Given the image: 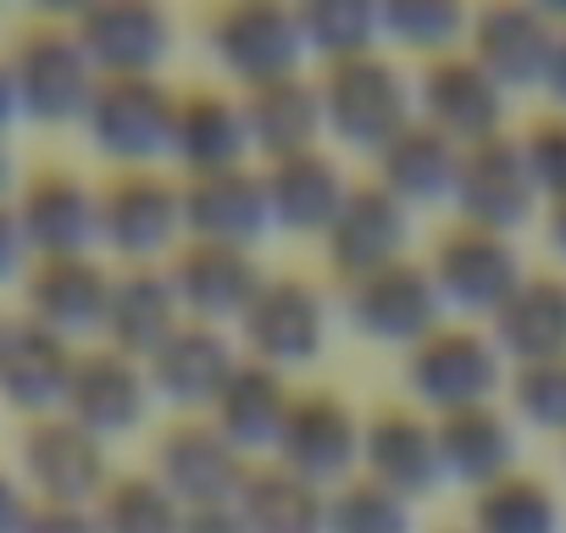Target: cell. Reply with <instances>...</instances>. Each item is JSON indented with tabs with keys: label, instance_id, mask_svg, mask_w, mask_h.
<instances>
[{
	"label": "cell",
	"instance_id": "6da1fadb",
	"mask_svg": "<svg viewBox=\"0 0 566 533\" xmlns=\"http://www.w3.org/2000/svg\"><path fill=\"white\" fill-rule=\"evenodd\" d=\"M23 123H84L90 95L101 84L90 51L78 45V29L62 18H34L7 45Z\"/></svg>",
	"mask_w": 566,
	"mask_h": 533
},
{
	"label": "cell",
	"instance_id": "7a4b0ae2",
	"mask_svg": "<svg viewBox=\"0 0 566 533\" xmlns=\"http://www.w3.org/2000/svg\"><path fill=\"white\" fill-rule=\"evenodd\" d=\"M317 95H323V123L334 128V139L373 150V156L406 123H417V90L406 84V73L384 51L328 62L317 79Z\"/></svg>",
	"mask_w": 566,
	"mask_h": 533
},
{
	"label": "cell",
	"instance_id": "3957f363",
	"mask_svg": "<svg viewBox=\"0 0 566 533\" xmlns=\"http://www.w3.org/2000/svg\"><path fill=\"white\" fill-rule=\"evenodd\" d=\"M406 384L422 406H433V417H444V411L494 400V389L505 384V356L494 334L467 328V323H439L428 339L411 345Z\"/></svg>",
	"mask_w": 566,
	"mask_h": 533
},
{
	"label": "cell",
	"instance_id": "277c9868",
	"mask_svg": "<svg viewBox=\"0 0 566 533\" xmlns=\"http://www.w3.org/2000/svg\"><path fill=\"white\" fill-rule=\"evenodd\" d=\"M172 112L178 95L161 79H101L84 112V134L106 161H117V173H128L172 156Z\"/></svg>",
	"mask_w": 566,
	"mask_h": 533
},
{
	"label": "cell",
	"instance_id": "5b68a950",
	"mask_svg": "<svg viewBox=\"0 0 566 533\" xmlns=\"http://www.w3.org/2000/svg\"><path fill=\"white\" fill-rule=\"evenodd\" d=\"M206 40L217 51V62L250 90V84H272L290 79L306 62V34H301V12L277 7V0H233L206 23Z\"/></svg>",
	"mask_w": 566,
	"mask_h": 533
},
{
	"label": "cell",
	"instance_id": "8992f818",
	"mask_svg": "<svg viewBox=\"0 0 566 533\" xmlns=\"http://www.w3.org/2000/svg\"><path fill=\"white\" fill-rule=\"evenodd\" d=\"M239 339H244L250 362H266L277 373L317 362L328 345V306H323L317 284H306L295 273L261 279L255 301L239 317Z\"/></svg>",
	"mask_w": 566,
	"mask_h": 533
},
{
	"label": "cell",
	"instance_id": "52a82bcc",
	"mask_svg": "<svg viewBox=\"0 0 566 533\" xmlns=\"http://www.w3.org/2000/svg\"><path fill=\"white\" fill-rule=\"evenodd\" d=\"M23 489L34 500L51 505H95L101 489L112 483V461H106V439H95L90 428H78L67 411L40 417L23 428Z\"/></svg>",
	"mask_w": 566,
	"mask_h": 533
},
{
	"label": "cell",
	"instance_id": "ba28073f",
	"mask_svg": "<svg viewBox=\"0 0 566 533\" xmlns=\"http://www.w3.org/2000/svg\"><path fill=\"white\" fill-rule=\"evenodd\" d=\"M184 233V200L178 184H167L156 167H128L101 184V244L117 250L128 266H150L161 250H172Z\"/></svg>",
	"mask_w": 566,
	"mask_h": 533
},
{
	"label": "cell",
	"instance_id": "9c48e42d",
	"mask_svg": "<svg viewBox=\"0 0 566 533\" xmlns=\"http://www.w3.org/2000/svg\"><path fill=\"white\" fill-rule=\"evenodd\" d=\"M345 312L367 339L417 345L444 323V295H439V284L422 261L400 255V261L378 266V273H361V279L345 284Z\"/></svg>",
	"mask_w": 566,
	"mask_h": 533
},
{
	"label": "cell",
	"instance_id": "30bf717a",
	"mask_svg": "<svg viewBox=\"0 0 566 533\" xmlns=\"http://www.w3.org/2000/svg\"><path fill=\"white\" fill-rule=\"evenodd\" d=\"M428 273L444 295V306H461V312H500L516 284L527 279L522 273V250L511 244V233H494V228H478V222H455L433 261H428Z\"/></svg>",
	"mask_w": 566,
	"mask_h": 533
},
{
	"label": "cell",
	"instance_id": "8fae6325",
	"mask_svg": "<svg viewBox=\"0 0 566 533\" xmlns=\"http://www.w3.org/2000/svg\"><path fill=\"white\" fill-rule=\"evenodd\" d=\"M272 461L277 467H290V472H301L306 483H345V478H356V467H361V417L339 400V395H328V389H306V395H295V406H290V417H283V433H277V445H272Z\"/></svg>",
	"mask_w": 566,
	"mask_h": 533
},
{
	"label": "cell",
	"instance_id": "7c38bea8",
	"mask_svg": "<svg viewBox=\"0 0 566 533\" xmlns=\"http://www.w3.org/2000/svg\"><path fill=\"white\" fill-rule=\"evenodd\" d=\"M112 279L117 273L101 255H40L23 273V317L73 345L90 334H106Z\"/></svg>",
	"mask_w": 566,
	"mask_h": 533
},
{
	"label": "cell",
	"instance_id": "4fadbf2b",
	"mask_svg": "<svg viewBox=\"0 0 566 533\" xmlns=\"http://www.w3.org/2000/svg\"><path fill=\"white\" fill-rule=\"evenodd\" d=\"M417 117L467 150L505 134V90L472 62V51H444L417 73Z\"/></svg>",
	"mask_w": 566,
	"mask_h": 533
},
{
	"label": "cell",
	"instance_id": "5bb4252c",
	"mask_svg": "<svg viewBox=\"0 0 566 533\" xmlns=\"http://www.w3.org/2000/svg\"><path fill=\"white\" fill-rule=\"evenodd\" d=\"M12 211L23 222V239L40 255H95L101 244V189H90L67 167H40L18 184Z\"/></svg>",
	"mask_w": 566,
	"mask_h": 533
},
{
	"label": "cell",
	"instance_id": "9a60e30c",
	"mask_svg": "<svg viewBox=\"0 0 566 533\" xmlns=\"http://www.w3.org/2000/svg\"><path fill=\"white\" fill-rule=\"evenodd\" d=\"M73 29L101 79H156L172 56V18L150 0H101L73 18Z\"/></svg>",
	"mask_w": 566,
	"mask_h": 533
},
{
	"label": "cell",
	"instance_id": "2e32d148",
	"mask_svg": "<svg viewBox=\"0 0 566 533\" xmlns=\"http://www.w3.org/2000/svg\"><path fill=\"white\" fill-rule=\"evenodd\" d=\"M172 500L184 511H200V505H228L239 500L244 478H250V456L233 450L217 422H172L161 439H156V467H150Z\"/></svg>",
	"mask_w": 566,
	"mask_h": 533
},
{
	"label": "cell",
	"instance_id": "e0dca14e",
	"mask_svg": "<svg viewBox=\"0 0 566 533\" xmlns=\"http://www.w3.org/2000/svg\"><path fill=\"white\" fill-rule=\"evenodd\" d=\"M184 200V233L206 244H233L250 250L272 233V206H266V178L255 167H222V173H189L178 184Z\"/></svg>",
	"mask_w": 566,
	"mask_h": 533
},
{
	"label": "cell",
	"instance_id": "ac0fdd59",
	"mask_svg": "<svg viewBox=\"0 0 566 533\" xmlns=\"http://www.w3.org/2000/svg\"><path fill=\"white\" fill-rule=\"evenodd\" d=\"M533 206H538V189L527 178L522 139L494 134V139H478V145L461 150V178H455V211H461V222L511 233V228H522L533 217Z\"/></svg>",
	"mask_w": 566,
	"mask_h": 533
},
{
	"label": "cell",
	"instance_id": "d6986e66",
	"mask_svg": "<svg viewBox=\"0 0 566 533\" xmlns=\"http://www.w3.org/2000/svg\"><path fill=\"white\" fill-rule=\"evenodd\" d=\"M150 378H145V362L112 351V345H90L78 351V367H73V389H67V417L78 428H90L95 439H117V433H134L150 411Z\"/></svg>",
	"mask_w": 566,
	"mask_h": 533
},
{
	"label": "cell",
	"instance_id": "ffe728a7",
	"mask_svg": "<svg viewBox=\"0 0 566 533\" xmlns=\"http://www.w3.org/2000/svg\"><path fill=\"white\" fill-rule=\"evenodd\" d=\"M328 239V261H334V273L350 284L361 273H378V266L400 261L406 255V239H411V206L395 200L378 178L367 184H350L334 228L323 233Z\"/></svg>",
	"mask_w": 566,
	"mask_h": 533
},
{
	"label": "cell",
	"instance_id": "44dd1931",
	"mask_svg": "<svg viewBox=\"0 0 566 533\" xmlns=\"http://www.w3.org/2000/svg\"><path fill=\"white\" fill-rule=\"evenodd\" d=\"M467 34H472V62H478L500 90H527V84H544L560 23H555L544 7L500 0V7H483V12L472 18Z\"/></svg>",
	"mask_w": 566,
	"mask_h": 533
},
{
	"label": "cell",
	"instance_id": "7402d4cb",
	"mask_svg": "<svg viewBox=\"0 0 566 533\" xmlns=\"http://www.w3.org/2000/svg\"><path fill=\"white\" fill-rule=\"evenodd\" d=\"M167 279L178 290V306L184 317L195 323H239L244 306L255 301L261 290V266L250 250H233V244H206V239H184Z\"/></svg>",
	"mask_w": 566,
	"mask_h": 533
},
{
	"label": "cell",
	"instance_id": "603a6c76",
	"mask_svg": "<svg viewBox=\"0 0 566 533\" xmlns=\"http://www.w3.org/2000/svg\"><path fill=\"white\" fill-rule=\"evenodd\" d=\"M361 472L406 500L433 494L444 483V461H439V433L422 411L411 406H378L361 422Z\"/></svg>",
	"mask_w": 566,
	"mask_h": 533
},
{
	"label": "cell",
	"instance_id": "cb8c5ba5",
	"mask_svg": "<svg viewBox=\"0 0 566 533\" xmlns=\"http://www.w3.org/2000/svg\"><path fill=\"white\" fill-rule=\"evenodd\" d=\"M73 367H78L73 339H62L29 317H12V339H7V356H0V400L23 411L29 422L56 417L67 406Z\"/></svg>",
	"mask_w": 566,
	"mask_h": 533
},
{
	"label": "cell",
	"instance_id": "d4e9b609",
	"mask_svg": "<svg viewBox=\"0 0 566 533\" xmlns=\"http://www.w3.org/2000/svg\"><path fill=\"white\" fill-rule=\"evenodd\" d=\"M239 356H233V339L228 328L217 323H195L184 317L150 356H145V378L156 395H167L172 406H217L222 384L233 378Z\"/></svg>",
	"mask_w": 566,
	"mask_h": 533
},
{
	"label": "cell",
	"instance_id": "484cf974",
	"mask_svg": "<svg viewBox=\"0 0 566 533\" xmlns=\"http://www.w3.org/2000/svg\"><path fill=\"white\" fill-rule=\"evenodd\" d=\"M266 206H272V228H295V233H328L350 184L339 173V161L312 145V150H295L283 161H266Z\"/></svg>",
	"mask_w": 566,
	"mask_h": 533
},
{
	"label": "cell",
	"instance_id": "4316f807",
	"mask_svg": "<svg viewBox=\"0 0 566 533\" xmlns=\"http://www.w3.org/2000/svg\"><path fill=\"white\" fill-rule=\"evenodd\" d=\"M244 128H250V150H261L266 161H283L295 150H312L323 139V95L306 73L272 79V84H250L244 90Z\"/></svg>",
	"mask_w": 566,
	"mask_h": 533
},
{
	"label": "cell",
	"instance_id": "83f0119b",
	"mask_svg": "<svg viewBox=\"0 0 566 533\" xmlns=\"http://www.w3.org/2000/svg\"><path fill=\"white\" fill-rule=\"evenodd\" d=\"M290 406H295L290 378H283L277 367H266V362L239 356L233 378L222 384V395H217V406H211V422H217V433H222L233 450L250 456V450H272V445H277Z\"/></svg>",
	"mask_w": 566,
	"mask_h": 533
},
{
	"label": "cell",
	"instance_id": "f1b7e54d",
	"mask_svg": "<svg viewBox=\"0 0 566 533\" xmlns=\"http://www.w3.org/2000/svg\"><path fill=\"white\" fill-rule=\"evenodd\" d=\"M178 323H184V306L167 266H123L112 279V306H106V334H101L112 351L145 362Z\"/></svg>",
	"mask_w": 566,
	"mask_h": 533
},
{
	"label": "cell",
	"instance_id": "f546056e",
	"mask_svg": "<svg viewBox=\"0 0 566 533\" xmlns=\"http://www.w3.org/2000/svg\"><path fill=\"white\" fill-rule=\"evenodd\" d=\"M172 156L189 173H222V167H244L250 156V128H244V106L222 90H189L178 95L172 112Z\"/></svg>",
	"mask_w": 566,
	"mask_h": 533
},
{
	"label": "cell",
	"instance_id": "4dcf8cb0",
	"mask_svg": "<svg viewBox=\"0 0 566 533\" xmlns=\"http://www.w3.org/2000/svg\"><path fill=\"white\" fill-rule=\"evenodd\" d=\"M433 433H439L444 478H455V483L483 489V483L516 472V428H511V417L494 400L433 417Z\"/></svg>",
	"mask_w": 566,
	"mask_h": 533
},
{
	"label": "cell",
	"instance_id": "1f68e13d",
	"mask_svg": "<svg viewBox=\"0 0 566 533\" xmlns=\"http://www.w3.org/2000/svg\"><path fill=\"white\" fill-rule=\"evenodd\" d=\"M455 178H461V145L444 139L439 128H428L422 117L406 123L384 150H378V184L406 200V206H433V200H455Z\"/></svg>",
	"mask_w": 566,
	"mask_h": 533
},
{
	"label": "cell",
	"instance_id": "d6a6232c",
	"mask_svg": "<svg viewBox=\"0 0 566 533\" xmlns=\"http://www.w3.org/2000/svg\"><path fill=\"white\" fill-rule=\"evenodd\" d=\"M494 345L500 356H516V367L566 356V279L527 273L516 295L494 312Z\"/></svg>",
	"mask_w": 566,
	"mask_h": 533
},
{
	"label": "cell",
	"instance_id": "836d02e7",
	"mask_svg": "<svg viewBox=\"0 0 566 533\" xmlns=\"http://www.w3.org/2000/svg\"><path fill=\"white\" fill-rule=\"evenodd\" d=\"M239 511L255 533H328V494L290 467H250L239 489Z\"/></svg>",
	"mask_w": 566,
	"mask_h": 533
},
{
	"label": "cell",
	"instance_id": "e575fe53",
	"mask_svg": "<svg viewBox=\"0 0 566 533\" xmlns=\"http://www.w3.org/2000/svg\"><path fill=\"white\" fill-rule=\"evenodd\" d=\"M560 500L533 472H505L472 489V533H560Z\"/></svg>",
	"mask_w": 566,
	"mask_h": 533
},
{
	"label": "cell",
	"instance_id": "d590c367",
	"mask_svg": "<svg viewBox=\"0 0 566 533\" xmlns=\"http://www.w3.org/2000/svg\"><path fill=\"white\" fill-rule=\"evenodd\" d=\"M101 533H184V505L156 472H112L95 500Z\"/></svg>",
	"mask_w": 566,
	"mask_h": 533
},
{
	"label": "cell",
	"instance_id": "8d00e7d4",
	"mask_svg": "<svg viewBox=\"0 0 566 533\" xmlns=\"http://www.w3.org/2000/svg\"><path fill=\"white\" fill-rule=\"evenodd\" d=\"M301 12V34L306 51H317L323 62H345V56H367L384 45V23L373 0H312Z\"/></svg>",
	"mask_w": 566,
	"mask_h": 533
},
{
	"label": "cell",
	"instance_id": "74e56055",
	"mask_svg": "<svg viewBox=\"0 0 566 533\" xmlns=\"http://www.w3.org/2000/svg\"><path fill=\"white\" fill-rule=\"evenodd\" d=\"M328 533H417V511L406 494L356 472L328 494Z\"/></svg>",
	"mask_w": 566,
	"mask_h": 533
},
{
	"label": "cell",
	"instance_id": "f35d334b",
	"mask_svg": "<svg viewBox=\"0 0 566 533\" xmlns=\"http://www.w3.org/2000/svg\"><path fill=\"white\" fill-rule=\"evenodd\" d=\"M378 23H384V40L428 51V56L455 51V40L472 29L467 7H455V0H384Z\"/></svg>",
	"mask_w": 566,
	"mask_h": 533
},
{
	"label": "cell",
	"instance_id": "ab89813d",
	"mask_svg": "<svg viewBox=\"0 0 566 533\" xmlns=\"http://www.w3.org/2000/svg\"><path fill=\"white\" fill-rule=\"evenodd\" d=\"M511 406L549 433H566V356L549 362H522L511 373Z\"/></svg>",
	"mask_w": 566,
	"mask_h": 533
},
{
	"label": "cell",
	"instance_id": "60d3db41",
	"mask_svg": "<svg viewBox=\"0 0 566 533\" xmlns=\"http://www.w3.org/2000/svg\"><path fill=\"white\" fill-rule=\"evenodd\" d=\"M522 161H527V178L544 200H566V112L538 117L522 134Z\"/></svg>",
	"mask_w": 566,
	"mask_h": 533
},
{
	"label": "cell",
	"instance_id": "b9f144b4",
	"mask_svg": "<svg viewBox=\"0 0 566 533\" xmlns=\"http://www.w3.org/2000/svg\"><path fill=\"white\" fill-rule=\"evenodd\" d=\"M29 266H34V250L23 239V222H18L12 200H0V284H23Z\"/></svg>",
	"mask_w": 566,
	"mask_h": 533
},
{
	"label": "cell",
	"instance_id": "7bdbcfd3",
	"mask_svg": "<svg viewBox=\"0 0 566 533\" xmlns=\"http://www.w3.org/2000/svg\"><path fill=\"white\" fill-rule=\"evenodd\" d=\"M23 533H101V522H95V505H51V500H34Z\"/></svg>",
	"mask_w": 566,
	"mask_h": 533
},
{
	"label": "cell",
	"instance_id": "ee69618b",
	"mask_svg": "<svg viewBox=\"0 0 566 533\" xmlns=\"http://www.w3.org/2000/svg\"><path fill=\"white\" fill-rule=\"evenodd\" d=\"M184 533H255L239 511V500L228 505H200V511H184Z\"/></svg>",
	"mask_w": 566,
	"mask_h": 533
},
{
	"label": "cell",
	"instance_id": "f6af8a7d",
	"mask_svg": "<svg viewBox=\"0 0 566 533\" xmlns=\"http://www.w3.org/2000/svg\"><path fill=\"white\" fill-rule=\"evenodd\" d=\"M29 511H34V494L23 489V478H18V472L0 467V533H23Z\"/></svg>",
	"mask_w": 566,
	"mask_h": 533
},
{
	"label": "cell",
	"instance_id": "bcb514c9",
	"mask_svg": "<svg viewBox=\"0 0 566 533\" xmlns=\"http://www.w3.org/2000/svg\"><path fill=\"white\" fill-rule=\"evenodd\" d=\"M23 123V101H18V79H12V62L0 51V134L12 139V128Z\"/></svg>",
	"mask_w": 566,
	"mask_h": 533
},
{
	"label": "cell",
	"instance_id": "7dc6e473",
	"mask_svg": "<svg viewBox=\"0 0 566 533\" xmlns=\"http://www.w3.org/2000/svg\"><path fill=\"white\" fill-rule=\"evenodd\" d=\"M555 18V12H549ZM560 34H555V51H549V73H544V90L555 95V106L566 112V18H555Z\"/></svg>",
	"mask_w": 566,
	"mask_h": 533
},
{
	"label": "cell",
	"instance_id": "c3c4849f",
	"mask_svg": "<svg viewBox=\"0 0 566 533\" xmlns=\"http://www.w3.org/2000/svg\"><path fill=\"white\" fill-rule=\"evenodd\" d=\"M18 184H23V173H18V150H12L7 134H0V200H12Z\"/></svg>",
	"mask_w": 566,
	"mask_h": 533
},
{
	"label": "cell",
	"instance_id": "681fc988",
	"mask_svg": "<svg viewBox=\"0 0 566 533\" xmlns=\"http://www.w3.org/2000/svg\"><path fill=\"white\" fill-rule=\"evenodd\" d=\"M549 244H555V255H566V200H549Z\"/></svg>",
	"mask_w": 566,
	"mask_h": 533
},
{
	"label": "cell",
	"instance_id": "f907efd6",
	"mask_svg": "<svg viewBox=\"0 0 566 533\" xmlns=\"http://www.w3.org/2000/svg\"><path fill=\"white\" fill-rule=\"evenodd\" d=\"M7 339H12V317H0V356H7Z\"/></svg>",
	"mask_w": 566,
	"mask_h": 533
},
{
	"label": "cell",
	"instance_id": "816d5d0a",
	"mask_svg": "<svg viewBox=\"0 0 566 533\" xmlns=\"http://www.w3.org/2000/svg\"><path fill=\"white\" fill-rule=\"evenodd\" d=\"M439 533H472V527H439Z\"/></svg>",
	"mask_w": 566,
	"mask_h": 533
}]
</instances>
